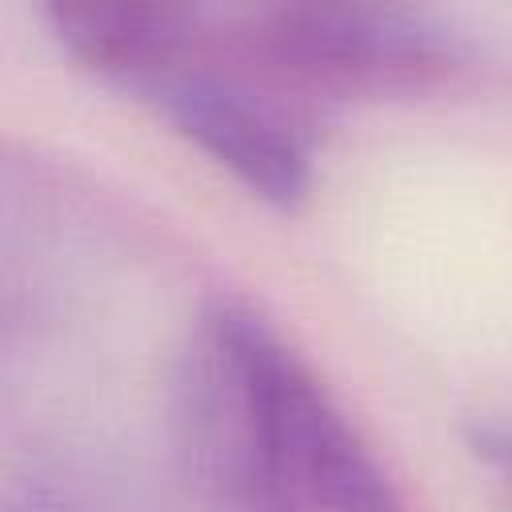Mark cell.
<instances>
[{
  "mask_svg": "<svg viewBox=\"0 0 512 512\" xmlns=\"http://www.w3.org/2000/svg\"><path fill=\"white\" fill-rule=\"evenodd\" d=\"M184 460L216 512H404L372 448L252 308L212 304L180 356Z\"/></svg>",
  "mask_w": 512,
  "mask_h": 512,
  "instance_id": "1",
  "label": "cell"
},
{
  "mask_svg": "<svg viewBox=\"0 0 512 512\" xmlns=\"http://www.w3.org/2000/svg\"><path fill=\"white\" fill-rule=\"evenodd\" d=\"M204 36L236 72L312 116L336 100L428 92L456 68L444 24L388 4L204 8Z\"/></svg>",
  "mask_w": 512,
  "mask_h": 512,
  "instance_id": "2",
  "label": "cell"
}]
</instances>
